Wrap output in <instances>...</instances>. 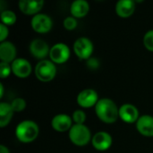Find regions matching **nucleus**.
I'll use <instances>...</instances> for the list:
<instances>
[{
    "mask_svg": "<svg viewBox=\"0 0 153 153\" xmlns=\"http://www.w3.org/2000/svg\"><path fill=\"white\" fill-rule=\"evenodd\" d=\"M94 108L98 118L105 124H114L119 117V108L109 98L100 99Z\"/></svg>",
    "mask_w": 153,
    "mask_h": 153,
    "instance_id": "1",
    "label": "nucleus"
},
{
    "mask_svg": "<svg viewBox=\"0 0 153 153\" xmlns=\"http://www.w3.org/2000/svg\"><path fill=\"white\" fill-rule=\"evenodd\" d=\"M39 134L38 124L33 120H23L15 128V136L21 143H30L37 139Z\"/></svg>",
    "mask_w": 153,
    "mask_h": 153,
    "instance_id": "2",
    "label": "nucleus"
},
{
    "mask_svg": "<svg viewBox=\"0 0 153 153\" xmlns=\"http://www.w3.org/2000/svg\"><path fill=\"white\" fill-rule=\"evenodd\" d=\"M68 136L72 143L79 147L87 145L92 139L91 133L89 127L85 125L74 124L68 132Z\"/></svg>",
    "mask_w": 153,
    "mask_h": 153,
    "instance_id": "3",
    "label": "nucleus"
},
{
    "mask_svg": "<svg viewBox=\"0 0 153 153\" xmlns=\"http://www.w3.org/2000/svg\"><path fill=\"white\" fill-rule=\"evenodd\" d=\"M37 79L43 82L52 81L56 75V66L50 59H44L38 62L34 69Z\"/></svg>",
    "mask_w": 153,
    "mask_h": 153,
    "instance_id": "4",
    "label": "nucleus"
},
{
    "mask_svg": "<svg viewBox=\"0 0 153 153\" xmlns=\"http://www.w3.org/2000/svg\"><path fill=\"white\" fill-rule=\"evenodd\" d=\"M74 52L82 60H89L94 50V46L92 41L86 37L78 38L74 43Z\"/></svg>",
    "mask_w": 153,
    "mask_h": 153,
    "instance_id": "5",
    "label": "nucleus"
},
{
    "mask_svg": "<svg viewBox=\"0 0 153 153\" xmlns=\"http://www.w3.org/2000/svg\"><path fill=\"white\" fill-rule=\"evenodd\" d=\"M71 56L70 48L63 42L54 44L50 48L49 58L56 65H61L68 61Z\"/></svg>",
    "mask_w": 153,
    "mask_h": 153,
    "instance_id": "6",
    "label": "nucleus"
},
{
    "mask_svg": "<svg viewBox=\"0 0 153 153\" xmlns=\"http://www.w3.org/2000/svg\"><path fill=\"white\" fill-rule=\"evenodd\" d=\"M30 26L32 30L38 33H47L51 30L53 27V21L48 14L39 13L32 16Z\"/></svg>",
    "mask_w": 153,
    "mask_h": 153,
    "instance_id": "7",
    "label": "nucleus"
},
{
    "mask_svg": "<svg viewBox=\"0 0 153 153\" xmlns=\"http://www.w3.org/2000/svg\"><path fill=\"white\" fill-rule=\"evenodd\" d=\"M99 95L93 89H85L81 91L76 98L77 104L84 108L95 107L99 101Z\"/></svg>",
    "mask_w": 153,
    "mask_h": 153,
    "instance_id": "8",
    "label": "nucleus"
},
{
    "mask_svg": "<svg viewBox=\"0 0 153 153\" xmlns=\"http://www.w3.org/2000/svg\"><path fill=\"white\" fill-rule=\"evenodd\" d=\"M30 54L37 59L44 60L48 56L50 52V48L48 44L41 39H35L30 43L29 47Z\"/></svg>",
    "mask_w": 153,
    "mask_h": 153,
    "instance_id": "9",
    "label": "nucleus"
},
{
    "mask_svg": "<svg viewBox=\"0 0 153 153\" xmlns=\"http://www.w3.org/2000/svg\"><path fill=\"white\" fill-rule=\"evenodd\" d=\"M12 73L18 78H27L32 72L30 63L22 57H17L12 64Z\"/></svg>",
    "mask_w": 153,
    "mask_h": 153,
    "instance_id": "10",
    "label": "nucleus"
},
{
    "mask_svg": "<svg viewBox=\"0 0 153 153\" xmlns=\"http://www.w3.org/2000/svg\"><path fill=\"white\" fill-rule=\"evenodd\" d=\"M113 143L112 136L108 133L104 131H100L96 133L91 139V144L99 152H105L108 151Z\"/></svg>",
    "mask_w": 153,
    "mask_h": 153,
    "instance_id": "11",
    "label": "nucleus"
},
{
    "mask_svg": "<svg viewBox=\"0 0 153 153\" xmlns=\"http://www.w3.org/2000/svg\"><path fill=\"white\" fill-rule=\"evenodd\" d=\"M139 110L133 104L126 103L119 107V118L126 124L136 123L139 119Z\"/></svg>",
    "mask_w": 153,
    "mask_h": 153,
    "instance_id": "12",
    "label": "nucleus"
},
{
    "mask_svg": "<svg viewBox=\"0 0 153 153\" xmlns=\"http://www.w3.org/2000/svg\"><path fill=\"white\" fill-rule=\"evenodd\" d=\"M73 118L67 114H57L51 120L52 128L59 133L69 132L71 127L73 126Z\"/></svg>",
    "mask_w": 153,
    "mask_h": 153,
    "instance_id": "13",
    "label": "nucleus"
},
{
    "mask_svg": "<svg viewBox=\"0 0 153 153\" xmlns=\"http://www.w3.org/2000/svg\"><path fill=\"white\" fill-rule=\"evenodd\" d=\"M44 5L42 0H20L18 6L20 11L26 15H36L39 13L40 10Z\"/></svg>",
    "mask_w": 153,
    "mask_h": 153,
    "instance_id": "14",
    "label": "nucleus"
},
{
    "mask_svg": "<svg viewBox=\"0 0 153 153\" xmlns=\"http://www.w3.org/2000/svg\"><path fill=\"white\" fill-rule=\"evenodd\" d=\"M17 50L14 44L11 41H4L0 43V60L1 62L12 64L16 57Z\"/></svg>",
    "mask_w": 153,
    "mask_h": 153,
    "instance_id": "15",
    "label": "nucleus"
},
{
    "mask_svg": "<svg viewBox=\"0 0 153 153\" xmlns=\"http://www.w3.org/2000/svg\"><path fill=\"white\" fill-rule=\"evenodd\" d=\"M137 131L143 136L153 137V117L151 115L140 116L135 123Z\"/></svg>",
    "mask_w": 153,
    "mask_h": 153,
    "instance_id": "16",
    "label": "nucleus"
},
{
    "mask_svg": "<svg viewBox=\"0 0 153 153\" xmlns=\"http://www.w3.org/2000/svg\"><path fill=\"white\" fill-rule=\"evenodd\" d=\"M115 9L119 17L128 18L135 11V2L133 0H119L117 1Z\"/></svg>",
    "mask_w": 153,
    "mask_h": 153,
    "instance_id": "17",
    "label": "nucleus"
},
{
    "mask_svg": "<svg viewBox=\"0 0 153 153\" xmlns=\"http://www.w3.org/2000/svg\"><path fill=\"white\" fill-rule=\"evenodd\" d=\"M89 10L90 4L86 0H74L70 6L71 14L76 19L86 16L89 13Z\"/></svg>",
    "mask_w": 153,
    "mask_h": 153,
    "instance_id": "18",
    "label": "nucleus"
},
{
    "mask_svg": "<svg viewBox=\"0 0 153 153\" xmlns=\"http://www.w3.org/2000/svg\"><path fill=\"white\" fill-rule=\"evenodd\" d=\"M13 109L10 103L1 102L0 103V127L6 126L13 117Z\"/></svg>",
    "mask_w": 153,
    "mask_h": 153,
    "instance_id": "19",
    "label": "nucleus"
},
{
    "mask_svg": "<svg viewBox=\"0 0 153 153\" xmlns=\"http://www.w3.org/2000/svg\"><path fill=\"white\" fill-rule=\"evenodd\" d=\"M1 23L4 24L5 26H11L13 25L16 22L17 17L13 11L12 10H3L0 14Z\"/></svg>",
    "mask_w": 153,
    "mask_h": 153,
    "instance_id": "20",
    "label": "nucleus"
},
{
    "mask_svg": "<svg viewBox=\"0 0 153 153\" xmlns=\"http://www.w3.org/2000/svg\"><path fill=\"white\" fill-rule=\"evenodd\" d=\"M14 112H22L25 109L27 104L24 99L22 98H15L10 102Z\"/></svg>",
    "mask_w": 153,
    "mask_h": 153,
    "instance_id": "21",
    "label": "nucleus"
},
{
    "mask_svg": "<svg viewBox=\"0 0 153 153\" xmlns=\"http://www.w3.org/2000/svg\"><path fill=\"white\" fill-rule=\"evenodd\" d=\"M72 118L74 124L76 125H84L85 121H86V113L82 110V109H76L74 111L73 115H72Z\"/></svg>",
    "mask_w": 153,
    "mask_h": 153,
    "instance_id": "22",
    "label": "nucleus"
},
{
    "mask_svg": "<svg viewBox=\"0 0 153 153\" xmlns=\"http://www.w3.org/2000/svg\"><path fill=\"white\" fill-rule=\"evenodd\" d=\"M63 25L65 27V30H74L76 29L77 25H78V22L77 19L74 16H67L64 19L63 21Z\"/></svg>",
    "mask_w": 153,
    "mask_h": 153,
    "instance_id": "23",
    "label": "nucleus"
},
{
    "mask_svg": "<svg viewBox=\"0 0 153 153\" xmlns=\"http://www.w3.org/2000/svg\"><path fill=\"white\" fill-rule=\"evenodd\" d=\"M143 45L146 49L153 52V30H148L143 36Z\"/></svg>",
    "mask_w": 153,
    "mask_h": 153,
    "instance_id": "24",
    "label": "nucleus"
},
{
    "mask_svg": "<svg viewBox=\"0 0 153 153\" xmlns=\"http://www.w3.org/2000/svg\"><path fill=\"white\" fill-rule=\"evenodd\" d=\"M12 73V67L11 64L0 62V77L2 79L7 78Z\"/></svg>",
    "mask_w": 153,
    "mask_h": 153,
    "instance_id": "25",
    "label": "nucleus"
},
{
    "mask_svg": "<svg viewBox=\"0 0 153 153\" xmlns=\"http://www.w3.org/2000/svg\"><path fill=\"white\" fill-rule=\"evenodd\" d=\"M9 35L8 26H5L3 23H0V42H4L6 40Z\"/></svg>",
    "mask_w": 153,
    "mask_h": 153,
    "instance_id": "26",
    "label": "nucleus"
},
{
    "mask_svg": "<svg viewBox=\"0 0 153 153\" xmlns=\"http://www.w3.org/2000/svg\"><path fill=\"white\" fill-rule=\"evenodd\" d=\"M88 61V65L91 67V68H92V69H95L96 67H98L99 66V63H98V61L95 59V58H90L89 60H87Z\"/></svg>",
    "mask_w": 153,
    "mask_h": 153,
    "instance_id": "27",
    "label": "nucleus"
},
{
    "mask_svg": "<svg viewBox=\"0 0 153 153\" xmlns=\"http://www.w3.org/2000/svg\"><path fill=\"white\" fill-rule=\"evenodd\" d=\"M0 153H10V151L6 146H4V144H1L0 145Z\"/></svg>",
    "mask_w": 153,
    "mask_h": 153,
    "instance_id": "28",
    "label": "nucleus"
},
{
    "mask_svg": "<svg viewBox=\"0 0 153 153\" xmlns=\"http://www.w3.org/2000/svg\"><path fill=\"white\" fill-rule=\"evenodd\" d=\"M3 96H4V85H3V83L1 82V83H0V98L2 99Z\"/></svg>",
    "mask_w": 153,
    "mask_h": 153,
    "instance_id": "29",
    "label": "nucleus"
}]
</instances>
